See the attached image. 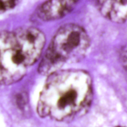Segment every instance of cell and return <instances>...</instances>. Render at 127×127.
Segmentation results:
<instances>
[{
  "mask_svg": "<svg viewBox=\"0 0 127 127\" xmlns=\"http://www.w3.org/2000/svg\"><path fill=\"white\" fill-rule=\"evenodd\" d=\"M92 98L89 74L79 69L58 70L48 75L40 94L37 112L61 121L85 111Z\"/></svg>",
  "mask_w": 127,
  "mask_h": 127,
  "instance_id": "cell-1",
  "label": "cell"
},
{
  "mask_svg": "<svg viewBox=\"0 0 127 127\" xmlns=\"http://www.w3.org/2000/svg\"><path fill=\"white\" fill-rule=\"evenodd\" d=\"M90 44L86 31L74 23L66 24L57 31L38 66L45 75L60 70L67 62H76L85 55Z\"/></svg>",
  "mask_w": 127,
  "mask_h": 127,
  "instance_id": "cell-2",
  "label": "cell"
},
{
  "mask_svg": "<svg viewBox=\"0 0 127 127\" xmlns=\"http://www.w3.org/2000/svg\"><path fill=\"white\" fill-rule=\"evenodd\" d=\"M29 67L20 52L13 31L0 32V85L15 83L26 74Z\"/></svg>",
  "mask_w": 127,
  "mask_h": 127,
  "instance_id": "cell-3",
  "label": "cell"
},
{
  "mask_svg": "<svg viewBox=\"0 0 127 127\" xmlns=\"http://www.w3.org/2000/svg\"><path fill=\"white\" fill-rule=\"evenodd\" d=\"M16 45L28 66L35 63L45 46L44 33L32 27L19 28L13 31Z\"/></svg>",
  "mask_w": 127,
  "mask_h": 127,
  "instance_id": "cell-4",
  "label": "cell"
},
{
  "mask_svg": "<svg viewBox=\"0 0 127 127\" xmlns=\"http://www.w3.org/2000/svg\"><path fill=\"white\" fill-rule=\"evenodd\" d=\"M78 0H47L37 10L38 17L43 21H49L61 19L75 7Z\"/></svg>",
  "mask_w": 127,
  "mask_h": 127,
  "instance_id": "cell-5",
  "label": "cell"
},
{
  "mask_svg": "<svg viewBox=\"0 0 127 127\" xmlns=\"http://www.w3.org/2000/svg\"><path fill=\"white\" fill-rule=\"evenodd\" d=\"M95 3L100 12L107 19L117 23L126 21L127 0H95Z\"/></svg>",
  "mask_w": 127,
  "mask_h": 127,
  "instance_id": "cell-6",
  "label": "cell"
},
{
  "mask_svg": "<svg viewBox=\"0 0 127 127\" xmlns=\"http://www.w3.org/2000/svg\"><path fill=\"white\" fill-rule=\"evenodd\" d=\"M18 0H0V13L6 12L15 7Z\"/></svg>",
  "mask_w": 127,
  "mask_h": 127,
  "instance_id": "cell-7",
  "label": "cell"
},
{
  "mask_svg": "<svg viewBox=\"0 0 127 127\" xmlns=\"http://www.w3.org/2000/svg\"></svg>",
  "mask_w": 127,
  "mask_h": 127,
  "instance_id": "cell-8",
  "label": "cell"
}]
</instances>
